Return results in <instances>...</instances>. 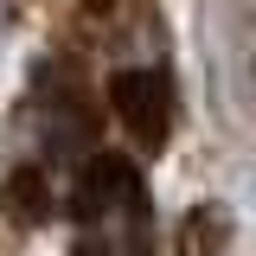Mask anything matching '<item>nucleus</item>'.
I'll return each instance as SVG.
<instances>
[{
  "label": "nucleus",
  "mask_w": 256,
  "mask_h": 256,
  "mask_svg": "<svg viewBox=\"0 0 256 256\" xmlns=\"http://www.w3.org/2000/svg\"><path fill=\"white\" fill-rule=\"evenodd\" d=\"M116 109H122V122L141 134V141H166V84H160L154 70H122L116 84Z\"/></svg>",
  "instance_id": "1"
}]
</instances>
